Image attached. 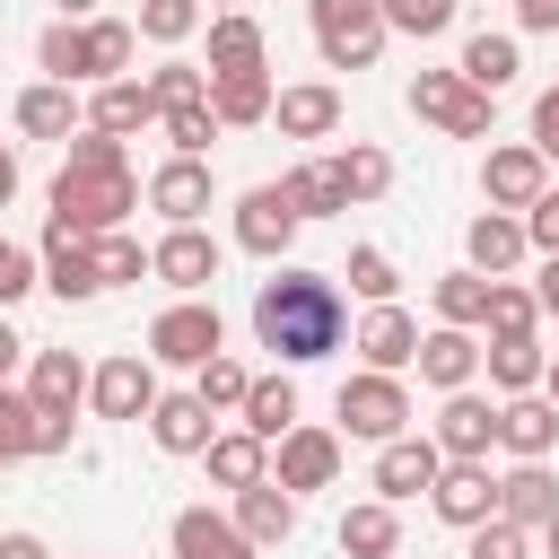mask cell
<instances>
[{
    "label": "cell",
    "instance_id": "1",
    "mask_svg": "<svg viewBox=\"0 0 559 559\" xmlns=\"http://www.w3.org/2000/svg\"><path fill=\"white\" fill-rule=\"evenodd\" d=\"M61 148H70V157H61V175H52V227H70V236L122 227V210H140V175H131L122 140L87 122V131L61 140Z\"/></svg>",
    "mask_w": 559,
    "mask_h": 559
},
{
    "label": "cell",
    "instance_id": "2",
    "mask_svg": "<svg viewBox=\"0 0 559 559\" xmlns=\"http://www.w3.org/2000/svg\"><path fill=\"white\" fill-rule=\"evenodd\" d=\"M253 341H262L271 358H288V367L332 358V349H341V288H332L323 271H271V280L253 288Z\"/></svg>",
    "mask_w": 559,
    "mask_h": 559
},
{
    "label": "cell",
    "instance_id": "3",
    "mask_svg": "<svg viewBox=\"0 0 559 559\" xmlns=\"http://www.w3.org/2000/svg\"><path fill=\"white\" fill-rule=\"evenodd\" d=\"M306 17H314V52L332 70H367L384 52V9L376 0H306Z\"/></svg>",
    "mask_w": 559,
    "mask_h": 559
},
{
    "label": "cell",
    "instance_id": "4",
    "mask_svg": "<svg viewBox=\"0 0 559 559\" xmlns=\"http://www.w3.org/2000/svg\"><path fill=\"white\" fill-rule=\"evenodd\" d=\"M341 428L349 437H367V445H384V437H402L411 428V393H402V376H384V367H358L349 384H341Z\"/></svg>",
    "mask_w": 559,
    "mask_h": 559
},
{
    "label": "cell",
    "instance_id": "5",
    "mask_svg": "<svg viewBox=\"0 0 559 559\" xmlns=\"http://www.w3.org/2000/svg\"><path fill=\"white\" fill-rule=\"evenodd\" d=\"M411 114L437 122L445 140H480V131H489V96H480L463 70H419V79H411Z\"/></svg>",
    "mask_w": 559,
    "mask_h": 559
},
{
    "label": "cell",
    "instance_id": "6",
    "mask_svg": "<svg viewBox=\"0 0 559 559\" xmlns=\"http://www.w3.org/2000/svg\"><path fill=\"white\" fill-rule=\"evenodd\" d=\"M227 349V332H218V306L210 297H175L157 323H148V358H166V367H201V358H218Z\"/></svg>",
    "mask_w": 559,
    "mask_h": 559
},
{
    "label": "cell",
    "instance_id": "7",
    "mask_svg": "<svg viewBox=\"0 0 559 559\" xmlns=\"http://www.w3.org/2000/svg\"><path fill=\"white\" fill-rule=\"evenodd\" d=\"M148 271H157L175 297H201V288L218 280V236H201V227H166V236L148 245Z\"/></svg>",
    "mask_w": 559,
    "mask_h": 559
},
{
    "label": "cell",
    "instance_id": "8",
    "mask_svg": "<svg viewBox=\"0 0 559 559\" xmlns=\"http://www.w3.org/2000/svg\"><path fill=\"white\" fill-rule=\"evenodd\" d=\"M489 445H498V402H480L472 384L445 393V411H437V454H445V463H489Z\"/></svg>",
    "mask_w": 559,
    "mask_h": 559
},
{
    "label": "cell",
    "instance_id": "9",
    "mask_svg": "<svg viewBox=\"0 0 559 559\" xmlns=\"http://www.w3.org/2000/svg\"><path fill=\"white\" fill-rule=\"evenodd\" d=\"M271 445H280L271 480H280L288 498H297V489H332V472H341V437H332V428H306V419H297V428L271 437Z\"/></svg>",
    "mask_w": 559,
    "mask_h": 559
},
{
    "label": "cell",
    "instance_id": "10",
    "mask_svg": "<svg viewBox=\"0 0 559 559\" xmlns=\"http://www.w3.org/2000/svg\"><path fill=\"white\" fill-rule=\"evenodd\" d=\"M288 236H297V201H288L280 183H253V192L236 201V245H245V253H262V262H280V253H288Z\"/></svg>",
    "mask_w": 559,
    "mask_h": 559
},
{
    "label": "cell",
    "instance_id": "11",
    "mask_svg": "<svg viewBox=\"0 0 559 559\" xmlns=\"http://www.w3.org/2000/svg\"><path fill=\"white\" fill-rule=\"evenodd\" d=\"M87 402H96V419H148V402H157V376H148V358H140V349L105 358V367L87 376Z\"/></svg>",
    "mask_w": 559,
    "mask_h": 559
},
{
    "label": "cell",
    "instance_id": "12",
    "mask_svg": "<svg viewBox=\"0 0 559 559\" xmlns=\"http://www.w3.org/2000/svg\"><path fill=\"white\" fill-rule=\"evenodd\" d=\"M26 454H70V419H52L0 384V463H26Z\"/></svg>",
    "mask_w": 559,
    "mask_h": 559
},
{
    "label": "cell",
    "instance_id": "13",
    "mask_svg": "<svg viewBox=\"0 0 559 559\" xmlns=\"http://www.w3.org/2000/svg\"><path fill=\"white\" fill-rule=\"evenodd\" d=\"M489 210H533L542 192H550V157L533 148V140H515V148H489Z\"/></svg>",
    "mask_w": 559,
    "mask_h": 559
},
{
    "label": "cell",
    "instance_id": "14",
    "mask_svg": "<svg viewBox=\"0 0 559 559\" xmlns=\"http://www.w3.org/2000/svg\"><path fill=\"white\" fill-rule=\"evenodd\" d=\"M35 271H44V288H52L61 306H79V297H96V288H105V280H96V245H87V236H70V227H44Z\"/></svg>",
    "mask_w": 559,
    "mask_h": 559
},
{
    "label": "cell",
    "instance_id": "15",
    "mask_svg": "<svg viewBox=\"0 0 559 559\" xmlns=\"http://www.w3.org/2000/svg\"><path fill=\"white\" fill-rule=\"evenodd\" d=\"M498 445H507L515 463H550V445H559V402H550V393H542V402H533V393H507V402H498Z\"/></svg>",
    "mask_w": 559,
    "mask_h": 559
},
{
    "label": "cell",
    "instance_id": "16",
    "mask_svg": "<svg viewBox=\"0 0 559 559\" xmlns=\"http://www.w3.org/2000/svg\"><path fill=\"white\" fill-rule=\"evenodd\" d=\"M437 463H445V454H437V437H411V428H402V437H384V445H376V498H393V507H402V498H419V489L437 480Z\"/></svg>",
    "mask_w": 559,
    "mask_h": 559
},
{
    "label": "cell",
    "instance_id": "17",
    "mask_svg": "<svg viewBox=\"0 0 559 559\" xmlns=\"http://www.w3.org/2000/svg\"><path fill=\"white\" fill-rule=\"evenodd\" d=\"M428 507L445 515V524H480V515H498V480H489V463H437V480H428Z\"/></svg>",
    "mask_w": 559,
    "mask_h": 559
},
{
    "label": "cell",
    "instance_id": "18",
    "mask_svg": "<svg viewBox=\"0 0 559 559\" xmlns=\"http://www.w3.org/2000/svg\"><path fill=\"white\" fill-rule=\"evenodd\" d=\"M148 210H166V227H201V210H210V166H201V157H166V166L148 175Z\"/></svg>",
    "mask_w": 559,
    "mask_h": 559
},
{
    "label": "cell",
    "instance_id": "19",
    "mask_svg": "<svg viewBox=\"0 0 559 559\" xmlns=\"http://www.w3.org/2000/svg\"><path fill=\"white\" fill-rule=\"evenodd\" d=\"M437 393H463L472 376H480V341L463 332V323H437V332H419V358H411Z\"/></svg>",
    "mask_w": 559,
    "mask_h": 559
},
{
    "label": "cell",
    "instance_id": "20",
    "mask_svg": "<svg viewBox=\"0 0 559 559\" xmlns=\"http://www.w3.org/2000/svg\"><path fill=\"white\" fill-rule=\"evenodd\" d=\"M271 122H280L288 140H332V131H341V87H323V79L280 87V96H271Z\"/></svg>",
    "mask_w": 559,
    "mask_h": 559
},
{
    "label": "cell",
    "instance_id": "21",
    "mask_svg": "<svg viewBox=\"0 0 559 559\" xmlns=\"http://www.w3.org/2000/svg\"><path fill=\"white\" fill-rule=\"evenodd\" d=\"M358 358L367 367H384V376H402L411 358H419V323L384 297V306H367V323H358Z\"/></svg>",
    "mask_w": 559,
    "mask_h": 559
},
{
    "label": "cell",
    "instance_id": "22",
    "mask_svg": "<svg viewBox=\"0 0 559 559\" xmlns=\"http://www.w3.org/2000/svg\"><path fill=\"white\" fill-rule=\"evenodd\" d=\"M26 402L52 411V419H70V411L87 402V367H79V349H35V367H26Z\"/></svg>",
    "mask_w": 559,
    "mask_h": 559
},
{
    "label": "cell",
    "instance_id": "23",
    "mask_svg": "<svg viewBox=\"0 0 559 559\" xmlns=\"http://www.w3.org/2000/svg\"><path fill=\"white\" fill-rule=\"evenodd\" d=\"M210 419H218V411H210L201 393H157V402H148V437H157L166 454H201V445L218 437Z\"/></svg>",
    "mask_w": 559,
    "mask_h": 559
},
{
    "label": "cell",
    "instance_id": "24",
    "mask_svg": "<svg viewBox=\"0 0 559 559\" xmlns=\"http://www.w3.org/2000/svg\"><path fill=\"white\" fill-rule=\"evenodd\" d=\"M236 533H245L253 550H271V542H288V533H297V498H288V489H280V480L262 472L253 489H236Z\"/></svg>",
    "mask_w": 559,
    "mask_h": 559
},
{
    "label": "cell",
    "instance_id": "25",
    "mask_svg": "<svg viewBox=\"0 0 559 559\" xmlns=\"http://www.w3.org/2000/svg\"><path fill=\"white\" fill-rule=\"evenodd\" d=\"M271 70H218L210 79V114H218V131H245V122H271Z\"/></svg>",
    "mask_w": 559,
    "mask_h": 559
},
{
    "label": "cell",
    "instance_id": "26",
    "mask_svg": "<svg viewBox=\"0 0 559 559\" xmlns=\"http://www.w3.org/2000/svg\"><path fill=\"white\" fill-rule=\"evenodd\" d=\"M175 559H262L245 533H236V515H210V507H183L175 515Z\"/></svg>",
    "mask_w": 559,
    "mask_h": 559
},
{
    "label": "cell",
    "instance_id": "27",
    "mask_svg": "<svg viewBox=\"0 0 559 559\" xmlns=\"http://www.w3.org/2000/svg\"><path fill=\"white\" fill-rule=\"evenodd\" d=\"M201 463H210V480H218V489H253V480L271 472V445H262L253 428H218V437L201 445Z\"/></svg>",
    "mask_w": 559,
    "mask_h": 559
},
{
    "label": "cell",
    "instance_id": "28",
    "mask_svg": "<svg viewBox=\"0 0 559 559\" xmlns=\"http://www.w3.org/2000/svg\"><path fill=\"white\" fill-rule=\"evenodd\" d=\"M498 515L524 524V533L550 524V515H559V480H550V463H515V472L498 480Z\"/></svg>",
    "mask_w": 559,
    "mask_h": 559
},
{
    "label": "cell",
    "instance_id": "29",
    "mask_svg": "<svg viewBox=\"0 0 559 559\" xmlns=\"http://www.w3.org/2000/svg\"><path fill=\"white\" fill-rule=\"evenodd\" d=\"M463 245H472V271H489V280H498V271H515V262H524V218H515V210H480Z\"/></svg>",
    "mask_w": 559,
    "mask_h": 559
},
{
    "label": "cell",
    "instance_id": "30",
    "mask_svg": "<svg viewBox=\"0 0 559 559\" xmlns=\"http://www.w3.org/2000/svg\"><path fill=\"white\" fill-rule=\"evenodd\" d=\"M480 367H489L498 393H533V384H542V341H533V332H489Z\"/></svg>",
    "mask_w": 559,
    "mask_h": 559
},
{
    "label": "cell",
    "instance_id": "31",
    "mask_svg": "<svg viewBox=\"0 0 559 559\" xmlns=\"http://www.w3.org/2000/svg\"><path fill=\"white\" fill-rule=\"evenodd\" d=\"M341 550H349V559H393V550H402V515H393V498L349 507V515H341Z\"/></svg>",
    "mask_w": 559,
    "mask_h": 559
},
{
    "label": "cell",
    "instance_id": "32",
    "mask_svg": "<svg viewBox=\"0 0 559 559\" xmlns=\"http://www.w3.org/2000/svg\"><path fill=\"white\" fill-rule=\"evenodd\" d=\"M17 131H26V140H70V131H79V96H70L61 79L26 87V96H17Z\"/></svg>",
    "mask_w": 559,
    "mask_h": 559
},
{
    "label": "cell",
    "instance_id": "33",
    "mask_svg": "<svg viewBox=\"0 0 559 559\" xmlns=\"http://www.w3.org/2000/svg\"><path fill=\"white\" fill-rule=\"evenodd\" d=\"M280 192L297 201V218H332V210H349V183H341V166H332V157L288 166V183H280Z\"/></svg>",
    "mask_w": 559,
    "mask_h": 559
},
{
    "label": "cell",
    "instance_id": "34",
    "mask_svg": "<svg viewBox=\"0 0 559 559\" xmlns=\"http://www.w3.org/2000/svg\"><path fill=\"white\" fill-rule=\"evenodd\" d=\"M236 411H245V428L271 445V437H288V428H297V384H288V376H253Z\"/></svg>",
    "mask_w": 559,
    "mask_h": 559
},
{
    "label": "cell",
    "instance_id": "35",
    "mask_svg": "<svg viewBox=\"0 0 559 559\" xmlns=\"http://www.w3.org/2000/svg\"><path fill=\"white\" fill-rule=\"evenodd\" d=\"M218 70H262V26L245 9H218L210 17V79Z\"/></svg>",
    "mask_w": 559,
    "mask_h": 559
},
{
    "label": "cell",
    "instance_id": "36",
    "mask_svg": "<svg viewBox=\"0 0 559 559\" xmlns=\"http://www.w3.org/2000/svg\"><path fill=\"white\" fill-rule=\"evenodd\" d=\"M480 96H498V87H515V70H524V52H515V35H472L463 44V61H454Z\"/></svg>",
    "mask_w": 559,
    "mask_h": 559
},
{
    "label": "cell",
    "instance_id": "37",
    "mask_svg": "<svg viewBox=\"0 0 559 559\" xmlns=\"http://www.w3.org/2000/svg\"><path fill=\"white\" fill-rule=\"evenodd\" d=\"M87 122L122 140V131H140V122H157V96H148L140 79H105V87H96V105H87Z\"/></svg>",
    "mask_w": 559,
    "mask_h": 559
},
{
    "label": "cell",
    "instance_id": "38",
    "mask_svg": "<svg viewBox=\"0 0 559 559\" xmlns=\"http://www.w3.org/2000/svg\"><path fill=\"white\" fill-rule=\"evenodd\" d=\"M437 314H445V323H463V332H472V323H489V271H472V262H463V271H445V280H437Z\"/></svg>",
    "mask_w": 559,
    "mask_h": 559
},
{
    "label": "cell",
    "instance_id": "39",
    "mask_svg": "<svg viewBox=\"0 0 559 559\" xmlns=\"http://www.w3.org/2000/svg\"><path fill=\"white\" fill-rule=\"evenodd\" d=\"M35 61H44V79H61V87H79L87 79V26H44V44H35Z\"/></svg>",
    "mask_w": 559,
    "mask_h": 559
},
{
    "label": "cell",
    "instance_id": "40",
    "mask_svg": "<svg viewBox=\"0 0 559 559\" xmlns=\"http://www.w3.org/2000/svg\"><path fill=\"white\" fill-rule=\"evenodd\" d=\"M157 122H166L175 157H210V140H218V114H210V96H192V105H166Z\"/></svg>",
    "mask_w": 559,
    "mask_h": 559
},
{
    "label": "cell",
    "instance_id": "41",
    "mask_svg": "<svg viewBox=\"0 0 559 559\" xmlns=\"http://www.w3.org/2000/svg\"><path fill=\"white\" fill-rule=\"evenodd\" d=\"M131 44H140V35H131L122 17H96V26H87V79H122V70H131Z\"/></svg>",
    "mask_w": 559,
    "mask_h": 559
},
{
    "label": "cell",
    "instance_id": "42",
    "mask_svg": "<svg viewBox=\"0 0 559 559\" xmlns=\"http://www.w3.org/2000/svg\"><path fill=\"white\" fill-rule=\"evenodd\" d=\"M332 166H341V183H349V201H376V192L393 183V157H384V148H367V140H358V148H341Z\"/></svg>",
    "mask_w": 559,
    "mask_h": 559
},
{
    "label": "cell",
    "instance_id": "43",
    "mask_svg": "<svg viewBox=\"0 0 559 559\" xmlns=\"http://www.w3.org/2000/svg\"><path fill=\"white\" fill-rule=\"evenodd\" d=\"M245 384H253V376H245V367H236V358H227V349H218V358H201V367H192V393H201V402H210V411H236V402H245Z\"/></svg>",
    "mask_w": 559,
    "mask_h": 559
},
{
    "label": "cell",
    "instance_id": "44",
    "mask_svg": "<svg viewBox=\"0 0 559 559\" xmlns=\"http://www.w3.org/2000/svg\"><path fill=\"white\" fill-rule=\"evenodd\" d=\"M140 87H148V96H157V114H166V105H192V96H210V70H192V61H157Z\"/></svg>",
    "mask_w": 559,
    "mask_h": 559
},
{
    "label": "cell",
    "instance_id": "45",
    "mask_svg": "<svg viewBox=\"0 0 559 559\" xmlns=\"http://www.w3.org/2000/svg\"><path fill=\"white\" fill-rule=\"evenodd\" d=\"M349 288H358L367 306H384V297L402 288V280H393V253H384V245H349Z\"/></svg>",
    "mask_w": 559,
    "mask_h": 559
},
{
    "label": "cell",
    "instance_id": "46",
    "mask_svg": "<svg viewBox=\"0 0 559 559\" xmlns=\"http://www.w3.org/2000/svg\"><path fill=\"white\" fill-rule=\"evenodd\" d=\"M201 26V0H140V35L148 44H183Z\"/></svg>",
    "mask_w": 559,
    "mask_h": 559
},
{
    "label": "cell",
    "instance_id": "47",
    "mask_svg": "<svg viewBox=\"0 0 559 559\" xmlns=\"http://www.w3.org/2000/svg\"><path fill=\"white\" fill-rule=\"evenodd\" d=\"M384 9V35L402 26V35H445L454 26V0H376Z\"/></svg>",
    "mask_w": 559,
    "mask_h": 559
},
{
    "label": "cell",
    "instance_id": "48",
    "mask_svg": "<svg viewBox=\"0 0 559 559\" xmlns=\"http://www.w3.org/2000/svg\"><path fill=\"white\" fill-rule=\"evenodd\" d=\"M87 245H96V280H105V288H114V280H140V271H148V253H140V245H131L122 227H105V236H87Z\"/></svg>",
    "mask_w": 559,
    "mask_h": 559
},
{
    "label": "cell",
    "instance_id": "49",
    "mask_svg": "<svg viewBox=\"0 0 559 559\" xmlns=\"http://www.w3.org/2000/svg\"><path fill=\"white\" fill-rule=\"evenodd\" d=\"M533 323H542L533 288H507V280H489V332H533Z\"/></svg>",
    "mask_w": 559,
    "mask_h": 559
},
{
    "label": "cell",
    "instance_id": "50",
    "mask_svg": "<svg viewBox=\"0 0 559 559\" xmlns=\"http://www.w3.org/2000/svg\"><path fill=\"white\" fill-rule=\"evenodd\" d=\"M463 559H533V550H524V524H507V515H480Z\"/></svg>",
    "mask_w": 559,
    "mask_h": 559
},
{
    "label": "cell",
    "instance_id": "51",
    "mask_svg": "<svg viewBox=\"0 0 559 559\" xmlns=\"http://www.w3.org/2000/svg\"><path fill=\"white\" fill-rule=\"evenodd\" d=\"M26 288H44V271H35V253H17V245L0 236V306H17Z\"/></svg>",
    "mask_w": 559,
    "mask_h": 559
},
{
    "label": "cell",
    "instance_id": "52",
    "mask_svg": "<svg viewBox=\"0 0 559 559\" xmlns=\"http://www.w3.org/2000/svg\"><path fill=\"white\" fill-rule=\"evenodd\" d=\"M524 245H542V253H559V192H542V201L524 210Z\"/></svg>",
    "mask_w": 559,
    "mask_h": 559
},
{
    "label": "cell",
    "instance_id": "53",
    "mask_svg": "<svg viewBox=\"0 0 559 559\" xmlns=\"http://www.w3.org/2000/svg\"><path fill=\"white\" fill-rule=\"evenodd\" d=\"M533 148H542V157H559V87H542V96H533Z\"/></svg>",
    "mask_w": 559,
    "mask_h": 559
},
{
    "label": "cell",
    "instance_id": "54",
    "mask_svg": "<svg viewBox=\"0 0 559 559\" xmlns=\"http://www.w3.org/2000/svg\"><path fill=\"white\" fill-rule=\"evenodd\" d=\"M515 26H533V35H559V0H515Z\"/></svg>",
    "mask_w": 559,
    "mask_h": 559
},
{
    "label": "cell",
    "instance_id": "55",
    "mask_svg": "<svg viewBox=\"0 0 559 559\" xmlns=\"http://www.w3.org/2000/svg\"><path fill=\"white\" fill-rule=\"evenodd\" d=\"M0 559H52V550H44L35 533H0Z\"/></svg>",
    "mask_w": 559,
    "mask_h": 559
},
{
    "label": "cell",
    "instance_id": "56",
    "mask_svg": "<svg viewBox=\"0 0 559 559\" xmlns=\"http://www.w3.org/2000/svg\"><path fill=\"white\" fill-rule=\"evenodd\" d=\"M533 306H542V314H559V253L542 262V288H533Z\"/></svg>",
    "mask_w": 559,
    "mask_h": 559
},
{
    "label": "cell",
    "instance_id": "57",
    "mask_svg": "<svg viewBox=\"0 0 559 559\" xmlns=\"http://www.w3.org/2000/svg\"><path fill=\"white\" fill-rule=\"evenodd\" d=\"M9 201H17V148L0 140V210H9Z\"/></svg>",
    "mask_w": 559,
    "mask_h": 559
},
{
    "label": "cell",
    "instance_id": "58",
    "mask_svg": "<svg viewBox=\"0 0 559 559\" xmlns=\"http://www.w3.org/2000/svg\"><path fill=\"white\" fill-rule=\"evenodd\" d=\"M17 349H26V341H17L9 323H0V384H9V367H17Z\"/></svg>",
    "mask_w": 559,
    "mask_h": 559
},
{
    "label": "cell",
    "instance_id": "59",
    "mask_svg": "<svg viewBox=\"0 0 559 559\" xmlns=\"http://www.w3.org/2000/svg\"><path fill=\"white\" fill-rule=\"evenodd\" d=\"M542 384H550V402H559V358H542Z\"/></svg>",
    "mask_w": 559,
    "mask_h": 559
},
{
    "label": "cell",
    "instance_id": "60",
    "mask_svg": "<svg viewBox=\"0 0 559 559\" xmlns=\"http://www.w3.org/2000/svg\"><path fill=\"white\" fill-rule=\"evenodd\" d=\"M542 550H550V559H559V515H550V524H542Z\"/></svg>",
    "mask_w": 559,
    "mask_h": 559
},
{
    "label": "cell",
    "instance_id": "61",
    "mask_svg": "<svg viewBox=\"0 0 559 559\" xmlns=\"http://www.w3.org/2000/svg\"><path fill=\"white\" fill-rule=\"evenodd\" d=\"M61 9H70V17H79V9H96V0H61Z\"/></svg>",
    "mask_w": 559,
    "mask_h": 559
},
{
    "label": "cell",
    "instance_id": "62",
    "mask_svg": "<svg viewBox=\"0 0 559 559\" xmlns=\"http://www.w3.org/2000/svg\"><path fill=\"white\" fill-rule=\"evenodd\" d=\"M218 9H236V0H218Z\"/></svg>",
    "mask_w": 559,
    "mask_h": 559
}]
</instances>
